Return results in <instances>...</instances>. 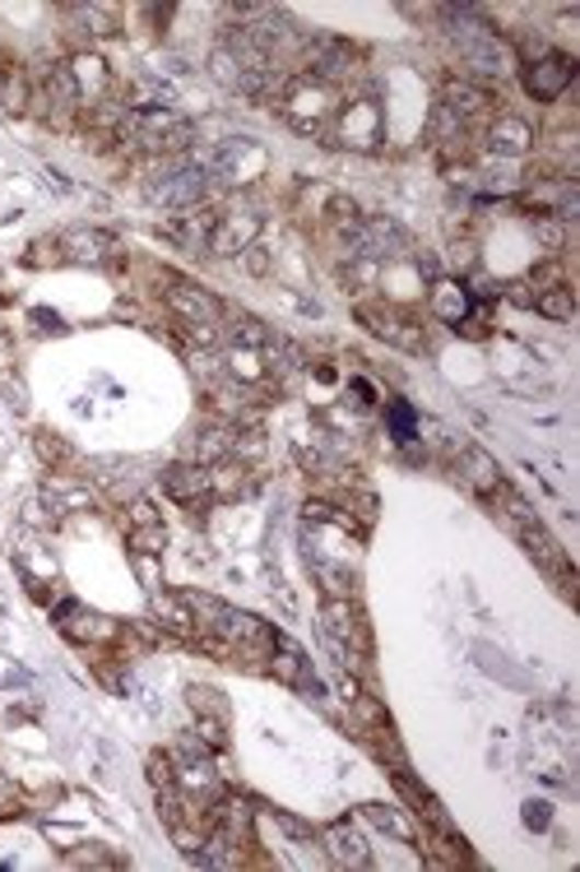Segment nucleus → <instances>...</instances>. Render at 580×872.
<instances>
[{
    "label": "nucleus",
    "instance_id": "12",
    "mask_svg": "<svg viewBox=\"0 0 580 872\" xmlns=\"http://www.w3.org/2000/svg\"><path fill=\"white\" fill-rule=\"evenodd\" d=\"M209 177H228V182H246V172L265 167V153L246 140H223L214 153H209Z\"/></svg>",
    "mask_w": 580,
    "mask_h": 872
},
{
    "label": "nucleus",
    "instance_id": "5",
    "mask_svg": "<svg viewBox=\"0 0 580 872\" xmlns=\"http://www.w3.org/2000/svg\"><path fill=\"white\" fill-rule=\"evenodd\" d=\"M335 144H348V149H376L381 144V107L372 98H353L335 107Z\"/></svg>",
    "mask_w": 580,
    "mask_h": 872
},
{
    "label": "nucleus",
    "instance_id": "18",
    "mask_svg": "<svg viewBox=\"0 0 580 872\" xmlns=\"http://www.w3.org/2000/svg\"><path fill=\"white\" fill-rule=\"evenodd\" d=\"M56 623H61L66 636H74V641H103V636H112V623L98 613H89L80 604H66L61 613H56Z\"/></svg>",
    "mask_w": 580,
    "mask_h": 872
},
{
    "label": "nucleus",
    "instance_id": "33",
    "mask_svg": "<svg viewBox=\"0 0 580 872\" xmlns=\"http://www.w3.org/2000/svg\"><path fill=\"white\" fill-rule=\"evenodd\" d=\"M534 237H538V242H548V246L557 251V246H562V223H557L553 214H544V219H534Z\"/></svg>",
    "mask_w": 580,
    "mask_h": 872
},
{
    "label": "nucleus",
    "instance_id": "9",
    "mask_svg": "<svg viewBox=\"0 0 580 872\" xmlns=\"http://www.w3.org/2000/svg\"><path fill=\"white\" fill-rule=\"evenodd\" d=\"M571 80H576V61L571 56H538V61H530L525 66V93L530 98H538V103H557L562 93L571 89Z\"/></svg>",
    "mask_w": 580,
    "mask_h": 872
},
{
    "label": "nucleus",
    "instance_id": "14",
    "mask_svg": "<svg viewBox=\"0 0 580 872\" xmlns=\"http://www.w3.org/2000/svg\"><path fill=\"white\" fill-rule=\"evenodd\" d=\"M321 849H325V854H330V863H339V868H372V845H367L348 822L325 826V830H321Z\"/></svg>",
    "mask_w": 580,
    "mask_h": 872
},
{
    "label": "nucleus",
    "instance_id": "36",
    "mask_svg": "<svg viewBox=\"0 0 580 872\" xmlns=\"http://www.w3.org/2000/svg\"><path fill=\"white\" fill-rule=\"evenodd\" d=\"M70 863H74V868H84V863H89V868H116V859L93 854V849H89V854H70Z\"/></svg>",
    "mask_w": 580,
    "mask_h": 872
},
{
    "label": "nucleus",
    "instance_id": "19",
    "mask_svg": "<svg viewBox=\"0 0 580 872\" xmlns=\"http://www.w3.org/2000/svg\"><path fill=\"white\" fill-rule=\"evenodd\" d=\"M61 246L70 251V260H89V265H107L116 256V242L107 232H66Z\"/></svg>",
    "mask_w": 580,
    "mask_h": 872
},
{
    "label": "nucleus",
    "instance_id": "22",
    "mask_svg": "<svg viewBox=\"0 0 580 872\" xmlns=\"http://www.w3.org/2000/svg\"><path fill=\"white\" fill-rule=\"evenodd\" d=\"M153 613L163 617V627L167 631H182V636H190L196 631V613H190V604H186V594H153Z\"/></svg>",
    "mask_w": 580,
    "mask_h": 872
},
{
    "label": "nucleus",
    "instance_id": "28",
    "mask_svg": "<svg viewBox=\"0 0 580 872\" xmlns=\"http://www.w3.org/2000/svg\"><path fill=\"white\" fill-rule=\"evenodd\" d=\"M70 14H74V19H84L93 37H107V33H116V14H112L107 5H74Z\"/></svg>",
    "mask_w": 580,
    "mask_h": 872
},
{
    "label": "nucleus",
    "instance_id": "31",
    "mask_svg": "<svg viewBox=\"0 0 580 872\" xmlns=\"http://www.w3.org/2000/svg\"><path fill=\"white\" fill-rule=\"evenodd\" d=\"M37 455H43L47 464H61V460H70V445L61 441V437H51V432H37Z\"/></svg>",
    "mask_w": 580,
    "mask_h": 872
},
{
    "label": "nucleus",
    "instance_id": "3",
    "mask_svg": "<svg viewBox=\"0 0 580 872\" xmlns=\"http://www.w3.org/2000/svg\"><path fill=\"white\" fill-rule=\"evenodd\" d=\"M126 130H130V140H140L153 153H172V149H186L190 144V121H186V116H177V112H167V107H140L121 126V135Z\"/></svg>",
    "mask_w": 580,
    "mask_h": 872
},
{
    "label": "nucleus",
    "instance_id": "21",
    "mask_svg": "<svg viewBox=\"0 0 580 872\" xmlns=\"http://www.w3.org/2000/svg\"><path fill=\"white\" fill-rule=\"evenodd\" d=\"M362 817L372 822V826H381L385 836H395V840H404V845H414L418 840V830H414V822L404 817L399 807H385V803H367L362 807Z\"/></svg>",
    "mask_w": 580,
    "mask_h": 872
},
{
    "label": "nucleus",
    "instance_id": "24",
    "mask_svg": "<svg viewBox=\"0 0 580 872\" xmlns=\"http://www.w3.org/2000/svg\"><path fill=\"white\" fill-rule=\"evenodd\" d=\"M316 575H321V585H325V594H330V598H353L358 594V575L353 571L330 567V561H316Z\"/></svg>",
    "mask_w": 580,
    "mask_h": 872
},
{
    "label": "nucleus",
    "instance_id": "34",
    "mask_svg": "<svg viewBox=\"0 0 580 872\" xmlns=\"http://www.w3.org/2000/svg\"><path fill=\"white\" fill-rule=\"evenodd\" d=\"M391 428L399 432V441H414V414H409V404H395V409H391Z\"/></svg>",
    "mask_w": 580,
    "mask_h": 872
},
{
    "label": "nucleus",
    "instance_id": "25",
    "mask_svg": "<svg viewBox=\"0 0 580 872\" xmlns=\"http://www.w3.org/2000/svg\"><path fill=\"white\" fill-rule=\"evenodd\" d=\"M534 312H544V316H553V321H571V312H576L571 283H557V288H548V293H538Z\"/></svg>",
    "mask_w": 580,
    "mask_h": 872
},
{
    "label": "nucleus",
    "instance_id": "7",
    "mask_svg": "<svg viewBox=\"0 0 580 872\" xmlns=\"http://www.w3.org/2000/svg\"><path fill=\"white\" fill-rule=\"evenodd\" d=\"M321 623H325V631H330V641H339L344 650L372 654V631H367V623H362V613H358L353 598H325Z\"/></svg>",
    "mask_w": 580,
    "mask_h": 872
},
{
    "label": "nucleus",
    "instance_id": "20",
    "mask_svg": "<svg viewBox=\"0 0 580 872\" xmlns=\"http://www.w3.org/2000/svg\"><path fill=\"white\" fill-rule=\"evenodd\" d=\"M214 223H219V214H182L177 223H167V237H177L186 251H209Z\"/></svg>",
    "mask_w": 580,
    "mask_h": 872
},
{
    "label": "nucleus",
    "instance_id": "17",
    "mask_svg": "<svg viewBox=\"0 0 580 872\" xmlns=\"http://www.w3.org/2000/svg\"><path fill=\"white\" fill-rule=\"evenodd\" d=\"M488 149L497 153V159H525V153L534 149L530 121H520V116H497V121L488 126Z\"/></svg>",
    "mask_w": 580,
    "mask_h": 872
},
{
    "label": "nucleus",
    "instance_id": "26",
    "mask_svg": "<svg viewBox=\"0 0 580 872\" xmlns=\"http://www.w3.org/2000/svg\"><path fill=\"white\" fill-rule=\"evenodd\" d=\"M47 501L56 511H93V492L89 488H70V482H51Z\"/></svg>",
    "mask_w": 580,
    "mask_h": 872
},
{
    "label": "nucleus",
    "instance_id": "15",
    "mask_svg": "<svg viewBox=\"0 0 580 872\" xmlns=\"http://www.w3.org/2000/svg\"><path fill=\"white\" fill-rule=\"evenodd\" d=\"M163 488H167V497L172 501H182V507H205V497L214 492L209 488V469L205 464H167L163 469Z\"/></svg>",
    "mask_w": 580,
    "mask_h": 872
},
{
    "label": "nucleus",
    "instance_id": "30",
    "mask_svg": "<svg viewBox=\"0 0 580 872\" xmlns=\"http://www.w3.org/2000/svg\"><path fill=\"white\" fill-rule=\"evenodd\" d=\"M149 780H153V789H172V784H177V766H172V757L153 752V757H149Z\"/></svg>",
    "mask_w": 580,
    "mask_h": 872
},
{
    "label": "nucleus",
    "instance_id": "1",
    "mask_svg": "<svg viewBox=\"0 0 580 872\" xmlns=\"http://www.w3.org/2000/svg\"><path fill=\"white\" fill-rule=\"evenodd\" d=\"M446 33L460 51V61L469 66V74H488V80L492 74H507L511 51L497 43L492 24H483L474 10H446Z\"/></svg>",
    "mask_w": 580,
    "mask_h": 872
},
{
    "label": "nucleus",
    "instance_id": "4",
    "mask_svg": "<svg viewBox=\"0 0 580 872\" xmlns=\"http://www.w3.org/2000/svg\"><path fill=\"white\" fill-rule=\"evenodd\" d=\"M283 116H288V126H298L306 135L321 130L335 116L330 84H325V80H293V84L283 89Z\"/></svg>",
    "mask_w": 580,
    "mask_h": 872
},
{
    "label": "nucleus",
    "instance_id": "29",
    "mask_svg": "<svg viewBox=\"0 0 580 872\" xmlns=\"http://www.w3.org/2000/svg\"><path fill=\"white\" fill-rule=\"evenodd\" d=\"M228 451H232V437L219 432V428H205V432L196 437V460H223Z\"/></svg>",
    "mask_w": 580,
    "mask_h": 872
},
{
    "label": "nucleus",
    "instance_id": "2",
    "mask_svg": "<svg viewBox=\"0 0 580 872\" xmlns=\"http://www.w3.org/2000/svg\"><path fill=\"white\" fill-rule=\"evenodd\" d=\"M209 186H214V177H209L205 163H167L144 182L149 200L163 209H196L209 196Z\"/></svg>",
    "mask_w": 580,
    "mask_h": 872
},
{
    "label": "nucleus",
    "instance_id": "13",
    "mask_svg": "<svg viewBox=\"0 0 580 872\" xmlns=\"http://www.w3.org/2000/svg\"><path fill=\"white\" fill-rule=\"evenodd\" d=\"M256 232H260L256 214L232 209V214H219L214 232H209V251H214V256H242V251H251V242H256Z\"/></svg>",
    "mask_w": 580,
    "mask_h": 872
},
{
    "label": "nucleus",
    "instance_id": "16",
    "mask_svg": "<svg viewBox=\"0 0 580 872\" xmlns=\"http://www.w3.org/2000/svg\"><path fill=\"white\" fill-rule=\"evenodd\" d=\"M269 654H275V664H269V668H275V677H283L288 687H302V691L321 696V683L312 677V659H306L293 641H288V636H275V650H269Z\"/></svg>",
    "mask_w": 580,
    "mask_h": 872
},
{
    "label": "nucleus",
    "instance_id": "11",
    "mask_svg": "<svg viewBox=\"0 0 580 872\" xmlns=\"http://www.w3.org/2000/svg\"><path fill=\"white\" fill-rule=\"evenodd\" d=\"M455 469H460V478H464V488L478 492L483 501H497L501 492H507V488H501L497 460H492L488 451H478V445H464L460 460H455Z\"/></svg>",
    "mask_w": 580,
    "mask_h": 872
},
{
    "label": "nucleus",
    "instance_id": "35",
    "mask_svg": "<svg viewBox=\"0 0 580 872\" xmlns=\"http://www.w3.org/2000/svg\"><path fill=\"white\" fill-rule=\"evenodd\" d=\"M548 822H553V807L548 803H538V799L525 803V826L530 830H548Z\"/></svg>",
    "mask_w": 580,
    "mask_h": 872
},
{
    "label": "nucleus",
    "instance_id": "27",
    "mask_svg": "<svg viewBox=\"0 0 580 872\" xmlns=\"http://www.w3.org/2000/svg\"><path fill=\"white\" fill-rule=\"evenodd\" d=\"M130 548H135V557H159L167 548V534H163L159 520H153V525H135L130 530Z\"/></svg>",
    "mask_w": 580,
    "mask_h": 872
},
{
    "label": "nucleus",
    "instance_id": "23",
    "mask_svg": "<svg viewBox=\"0 0 580 872\" xmlns=\"http://www.w3.org/2000/svg\"><path fill=\"white\" fill-rule=\"evenodd\" d=\"M70 74H74V89H80V98H89V93H98L107 84V70L98 56H74L70 61Z\"/></svg>",
    "mask_w": 580,
    "mask_h": 872
},
{
    "label": "nucleus",
    "instance_id": "10",
    "mask_svg": "<svg viewBox=\"0 0 580 872\" xmlns=\"http://www.w3.org/2000/svg\"><path fill=\"white\" fill-rule=\"evenodd\" d=\"M186 701H190V710H196V720H200V739L209 743V747H228V701L214 691V687H186Z\"/></svg>",
    "mask_w": 580,
    "mask_h": 872
},
{
    "label": "nucleus",
    "instance_id": "32",
    "mask_svg": "<svg viewBox=\"0 0 580 872\" xmlns=\"http://www.w3.org/2000/svg\"><path fill=\"white\" fill-rule=\"evenodd\" d=\"M275 822L288 830V836H293L302 849H316V836H312V826H302L298 817H288V812H275Z\"/></svg>",
    "mask_w": 580,
    "mask_h": 872
},
{
    "label": "nucleus",
    "instance_id": "8",
    "mask_svg": "<svg viewBox=\"0 0 580 872\" xmlns=\"http://www.w3.org/2000/svg\"><path fill=\"white\" fill-rule=\"evenodd\" d=\"M348 246H353V256H367V260H391V256H404V232L391 223V219H358L348 228Z\"/></svg>",
    "mask_w": 580,
    "mask_h": 872
},
{
    "label": "nucleus",
    "instance_id": "6",
    "mask_svg": "<svg viewBox=\"0 0 580 872\" xmlns=\"http://www.w3.org/2000/svg\"><path fill=\"white\" fill-rule=\"evenodd\" d=\"M358 321L372 329L376 339L404 348V353H422L428 348V339H422V325H414V316L395 312V306H376V302H362L358 306Z\"/></svg>",
    "mask_w": 580,
    "mask_h": 872
}]
</instances>
